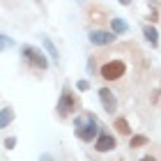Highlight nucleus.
<instances>
[{
  "label": "nucleus",
  "mask_w": 161,
  "mask_h": 161,
  "mask_svg": "<svg viewBox=\"0 0 161 161\" xmlns=\"http://www.w3.org/2000/svg\"><path fill=\"white\" fill-rule=\"evenodd\" d=\"M74 134L80 138V141H85V143H94L99 138V134H101L99 120L94 118L92 113H80V115H76V120H74Z\"/></svg>",
  "instance_id": "obj_1"
},
{
  "label": "nucleus",
  "mask_w": 161,
  "mask_h": 161,
  "mask_svg": "<svg viewBox=\"0 0 161 161\" xmlns=\"http://www.w3.org/2000/svg\"><path fill=\"white\" fill-rule=\"evenodd\" d=\"M99 74L104 80H120L127 74V62L118 55H108L104 62L99 64Z\"/></svg>",
  "instance_id": "obj_2"
},
{
  "label": "nucleus",
  "mask_w": 161,
  "mask_h": 161,
  "mask_svg": "<svg viewBox=\"0 0 161 161\" xmlns=\"http://www.w3.org/2000/svg\"><path fill=\"white\" fill-rule=\"evenodd\" d=\"M58 118H69L71 113H78L80 111V101L74 97V94H71V90L69 87H64L62 90V97H60V101H58Z\"/></svg>",
  "instance_id": "obj_3"
},
{
  "label": "nucleus",
  "mask_w": 161,
  "mask_h": 161,
  "mask_svg": "<svg viewBox=\"0 0 161 161\" xmlns=\"http://www.w3.org/2000/svg\"><path fill=\"white\" fill-rule=\"evenodd\" d=\"M21 55H23V60L30 64L32 69H42V71H46V69H48V60H46V55H44L37 46H30V44L21 46Z\"/></svg>",
  "instance_id": "obj_4"
},
{
  "label": "nucleus",
  "mask_w": 161,
  "mask_h": 161,
  "mask_svg": "<svg viewBox=\"0 0 161 161\" xmlns=\"http://www.w3.org/2000/svg\"><path fill=\"white\" fill-rule=\"evenodd\" d=\"M87 39H90V44H94V46H108V44H115L118 35H113L111 30H90Z\"/></svg>",
  "instance_id": "obj_5"
},
{
  "label": "nucleus",
  "mask_w": 161,
  "mask_h": 161,
  "mask_svg": "<svg viewBox=\"0 0 161 161\" xmlns=\"http://www.w3.org/2000/svg\"><path fill=\"white\" fill-rule=\"evenodd\" d=\"M99 99H101V106H104L106 113H118V97L113 94L111 87H99Z\"/></svg>",
  "instance_id": "obj_6"
},
{
  "label": "nucleus",
  "mask_w": 161,
  "mask_h": 161,
  "mask_svg": "<svg viewBox=\"0 0 161 161\" xmlns=\"http://www.w3.org/2000/svg\"><path fill=\"white\" fill-rule=\"evenodd\" d=\"M118 147V141H115L113 134H108V131H101L99 138L94 141V150L97 152H113Z\"/></svg>",
  "instance_id": "obj_7"
},
{
  "label": "nucleus",
  "mask_w": 161,
  "mask_h": 161,
  "mask_svg": "<svg viewBox=\"0 0 161 161\" xmlns=\"http://www.w3.org/2000/svg\"><path fill=\"white\" fill-rule=\"evenodd\" d=\"M111 32L113 35H127L129 32V23L120 16H113L111 19Z\"/></svg>",
  "instance_id": "obj_8"
},
{
  "label": "nucleus",
  "mask_w": 161,
  "mask_h": 161,
  "mask_svg": "<svg viewBox=\"0 0 161 161\" xmlns=\"http://www.w3.org/2000/svg\"><path fill=\"white\" fill-rule=\"evenodd\" d=\"M12 122H14V108H9V106L0 108V129L9 127Z\"/></svg>",
  "instance_id": "obj_9"
},
{
  "label": "nucleus",
  "mask_w": 161,
  "mask_h": 161,
  "mask_svg": "<svg viewBox=\"0 0 161 161\" xmlns=\"http://www.w3.org/2000/svg\"><path fill=\"white\" fill-rule=\"evenodd\" d=\"M113 127H115V131H118V134H122V136H134V134H131V127H129V122L127 120H124V118H118V120H115L113 122Z\"/></svg>",
  "instance_id": "obj_10"
},
{
  "label": "nucleus",
  "mask_w": 161,
  "mask_h": 161,
  "mask_svg": "<svg viewBox=\"0 0 161 161\" xmlns=\"http://www.w3.org/2000/svg\"><path fill=\"white\" fill-rule=\"evenodd\" d=\"M143 35H145V39H147L152 46H159V32H157L154 25H145L143 28Z\"/></svg>",
  "instance_id": "obj_11"
},
{
  "label": "nucleus",
  "mask_w": 161,
  "mask_h": 161,
  "mask_svg": "<svg viewBox=\"0 0 161 161\" xmlns=\"http://www.w3.org/2000/svg\"><path fill=\"white\" fill-rule=\"evenodd\" d=\"M143 145H150V138H147V136L134 134V136L129 138V147H131V150H138V147H143Z\"/></svg>",
  "instance_id": "obj_12"
},
{
  "label": "nucleus",
  "mask_w": 161,
  "mask_h": 161,
  "mask_svg": "<svg viewBox=\"0 0 161 161\" xmlns=\"http://www.w3.org/2000/svg\"><path fill=\"white\" fill-rule=\"evenodd\" d=\"M42 42H44V48H46V53L51 55V60H60V53H58V48H55V44L53 42H51L48 37H42Z\"/></svg>",
  "instance_id": "obj_13"
},
{
  "label": "nucleus",
  "mask_w": 161,
  "mask_h": 161,
  "mask_svg": "<svg viewBox=\"0 0 161 161\" xmlns=\"http://www.w3.org/2000/svg\"><path fill=\"white\" fill-rule=\"evenodd\" d=\"M12 46H14V39L9 37V35H0V51L12 48Z\"/></svg>",
  "instance_id": "obj_14"
},
{
  "label": "nucleus",
  "mask_w": 161,
  "mask_h": 161,
  "mask_svg": "<svg viewBox=\"0 0 161 161\" xmlns=\"http://www.w3.org/2000/svg\"><path fill=\"white\" fill-rule=\"evenodd\" d=\"M76 87H78L80 92H87V90H90V80H85V78H83V80H78Z\"/></svg>",
  "instance_id": "obj_15"
},
{
  "label": "nucleus",
  "mask_w": 161,
  "mask_h": 161,
  "mask_svg": "<svg viewBox=\"0 0 161 161\" xmlns=\"http://www.w3.org/2000/svg\"><path fill=\"white\" fill-rule=\"evenodd\" d=\"M16 147V138L9 136V138H5V150H14Z\"/></svg>",
  "instance_id": "obj_16"
},
{
  "label": "nucleus",
  "mask_w": 161,
  "mask_h": 161,
  "mask_svg": "<svg viewBox=\"0 0 161 161\" xmlns=\"http://www.w3.org/2000/svg\"><path fill=\"white\" fill-rule=\"evenodd\" d=\"M147 19H150V21H152V23H154V21H157V19H159V14H157V9H152V14H150V16H147Z\"/></svg>",
  "instance_id": "obj_17"
},
{
  "label": "nucleus",
  "mask_w": 161,
  "mask_h": 161,
  "mask_svg": "<svg viewBox=\"0 0 161 161\" xmlns=\"http://www.w3.org/2000/svg\"><path fill=\"white\" fill-rule=\"evenodd\" d=\"M141 161H157V157H152V154H145Z\"/></svg>",
  "instance_id": "obj_18"
},
{
  "label": "nucleus",
  "mask_w": 161,
  "mask_h": 161,
  "mask_svg": "<svg viewBox=\"0 0 161 161\" xmlns=\"http://www.w3.org/2000/svg\"><path fill=\"white\" fill-rule=\"evenodd\" d=\"M39 161H53V159H51L48 154H42V159H39Z\"/></svg>",
  "instance_id": "obj_19"
},
{
  "label": "nucleus",
  "mask_w": 161,
  "mask_h": 161,
  "mask_svg": "<svg viewBox=\"0 0 161 161\" xmlns=\"http://www.w3.org/2000/svg\"><path fill=\"white\" fill-rule=\"evenodd\" d=\"M120 161H122V159H120Z\"/></svg>",
  "instance_id": "obj_20"
}]
</instances>
